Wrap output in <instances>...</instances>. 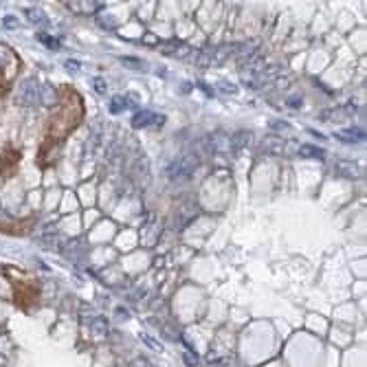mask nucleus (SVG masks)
Listing matches in <instances>:
<instances>
[{
	"mask_svg": "<svg viewBox=\"0 0 367 367\" xmlns=\"http://www.w3.org/2000/svg\"><path fill=\"white\" fill-rule=\"evenodd\" d=\"M18 71H20V60H18V55L9 47L0 44V95L7 93L11 79L18 75Z\"/></svg>",
	"mask_w": 367,
	"mask_h": 367,
	"instance_id": "1",
	"label": "nucleus"
},
{
	"mask_svg": "<svg viewBox=\"0 0 367 367\" xmlns=\"http://www.w3.org/2000/svg\"><path fill=\"white\" fill-rule=\"evenodd\" d=\"M196 167H198V156H196V154H187V156L176 159L172 165L167 167V176H169V180H178V178L189 176Z\"/></svg>",
	"mask_w": 367,
	"mask_h": 367,
	"instance_id": "2",
	"label": "nucleus"
},
{
	"mask_svg": "<svg viewBox=\"0 0 367 367\" xmlns=\"http://www.w3.org/2000/svg\"><path fill=\"white\" fill-rule=\"evenodd\" d=\"M16 101H18V104H22V106H29V108H33V106L37 104V84L33 79L22 81L20 93H18Z\"/></svg>",
	"mask_w": 367,
	"mask_h": 367,
	"instance_id": "3",
	"label": "nucleus"
},
{
	"mask_svg": "<svg viewBox=\"0 0 367 367\" xmlns=\"http://www.w3.org/2000/svg\"><path fill=\"white\" fill-rule=\"evenodd\" d=\"M152 121H154L156 125H161L163 121H165V119L152 115L150 110H139L136 115L132 117V125H134V128H148V125H152Z\"/></svg>",
	"mask_w": 367,
	"mask_h": 367,
	"instance_id": "4",
	"label": "nucleus"
},
{
	"mask_svg": "<svg viewBox=\"0 0 367 367\" xmlns=\"http://www.w3.org/2000/svg\"><path fill=\"white\" fill-rule=\"evenodd\" d=\"M18 161H20V154H18L16 150H7L5 152V156H3V165H0V174L7 178V176H11L16 172V167H18Z\"/></svg>",
	"mask_w": 367,
	"mask_h": 367,
	"instance_id": "5",
	"label": "nucleus"
},
{
	"mask_svg": "<svg viewBox=\"0 0 367 367\" xmlns=\"http://www.w3.org/2000/svg\"><path fill=\"white\" fill-rule=\"evenodd\" d=\"M337 172H339V176H345V178H350V180H356V178H360V174H363L360 172V167L352 161L337 163Z\"/></svg>",
	"mask_w": 367,
	"mask_h": 367,
	"instance_id": "6",
	"label": "nucleus"
},
{
	"mask_svg": "<svg viewBox=\"0 0 367 367\" xmlns=\"http://www.w3.org/2000/svg\"><path fill=\"white\" fill-rule=\"evenodd\" d=\"M251 143H253V132H249V130H240L231 136V145H233V150L236 152L246 150Z\"/></svg>",
	"mask_w": 367,
	"mask_h": 367,
	"instance_id": "7",
	"label": "nucleus"
},
{
	"mask_svg": "<svg viewBox=\"0 0 367 367\" xmlns=\"http://www.w3.org/2000/svg\"><path fill=\"white\" fill-rule=\"evenodd\" d=\"M339 141H345V143H358V141H365V130L363 128H350L345 132H337L334 134Z\"/></svg>",
	"mask_w": 367,
	"mask_h": 367,
	"instance_id": "8",
	"label": "nucleus"
},
{
	"mask_svg": "<svg viewBox=\"0 0 367 367\" xmlns=\"http://www.w3.org/2000/svg\"><path fill=\"white\" fill-rule=\"evenodd\" d=\"M262 152H266V154H282L284 152V141L280 136H266L262 141Z\"/></svg>",
	"mask_w": 367,
	"mask_h": 367,
	"instance_id": "9",
	"label": "nucleus"
},
{
	"mask_svg": "<svg viewBox=\"0 0 367 367\" xmlns=\"http://www.w3.org/2000/svg\"><path fill=\"white\" fill-rule=\"evenodd\" d=\"M93 337L99 339V341H104L106 337H108V324H106L104 317L95 319V324H93Z\"/></svg>",
	"mask_w": 367,
	"mask_h": 367,
	"instance_id": "10",
	"label": "nucleus"
},
{
	"mask_svg": "<svg viewBox=\"0 0 367 367\" xmlns=\"http://www.w3.org/2000/svg\"><path fill=\"white\" fill-rule=\"evenodd\" d=\"M233 53H236V44H224V47H220L216 53H213V64H220V62H224Z\"/></svg>",
	"mask_w": 367,
	"mask_h": 367,
	"instance_id": "11",
	"label": "nucleus"
},
{
	"mask_svg": "<svg viewBox=\"0 0 367 367\" xmlns=\"http://www.w3.org/2000/svg\"><path fill=\"white\" fill-rule=\"evenodd\" d=\"M299 154L306 156V159H324V150L314 148V145H301Z\"/></svg>",
	"mask_w": 367,
	"mask_h": 367,
	"instance_id": "12",
	"label": "nucleus"
},
{
	"mask_svg": "<svg viewBox=\"0 0 367 367\" xmlns=\"http://www.w3.org/2000/svg\"><path fill=\"white\" fill-rule=\"evenodd\" d=\"M27 18H29V22H33V24H42V22H49L47 14H44L42 9H37V7H33V9H27Z\"/></svg>",
	"mask_w": 367,
	"mask_h": 367,
	"instance_id": "13",
	"label": "nucleus"
},
{
	"mask_svg": "<svg viewBox=\"0 0 367 367\" xmlns=\"http://www.w3.org/2000/svg\"><path fill=\"white\" fill-rule=\"evenodd\" d=\"M125 106H128V99H125V97H112L110 99V112H112V115H117V112H123Z\"/></svg>",
	"mask_w": 367,
	"mask_h": 367,
	"instance_id": "14",
	"label": "nucleus"
},
{
	"mask_svg": "<svg viewBox=\"0 0 367 367\" xmlns=\"http://www.w3.org/2000/svg\"><path fill=\"white\" fill-rule=\"evenodd\" d=\"M141 339H143V343H145V345H148V347H150V350H154L156 354H161V352H163V345L159 343V341H154V339H152V337H150V334H141Z\"/></svg>",
	"mask_w": 367,
	"mask_h": 367,
	"instance_id": "15",
	"label": "nucleus"
},
{
	"mask_svg": "<svg viewBox=\"0 0 367 367\" xmlns=\"http://www.w3.org/2000/svg\"><path fill=\"white\" fill-rule=\"evenodd\" d=\"M218 90H222V93H229V95H236V93H238V86L224 79V81H220V84H218Z\"/></svg>",
	"mask_w": 367,
	"mask_h": 367,
	"instance_id": "16",
	"label": "nucleus"
},
{
	"mask_svg": "<svg viewBox=\"0 0 367 367\" xmlns=\"http://www.w3.org/2000/svg\"><path fill=\"white\" fill-rule=\"evenodd\" d=\"M37 40H40L42 44H47V47H51V49H58V42H55L51 35H47V33H37Z\"/></svg>",
	"mask_w": 367,
	"mask_h": 367,
	"instance_id": "17",
	"label": "nucleus"
},
{
	"mask_svg": "<svg viewBox=\"0 0 367 367\" xmlns=\"http://www.w3.org/2000/svg\"><path fill=\"white\" fill-rule=\"evenodd\" d=\"M121 62L125 66H130V68H145V62H141V60H132V58H121Z\"/></svg>",
	"mask_w": 367,
	"mask_h": 367,
	"instance_id": "18",
	"label": "nucleus"
},
{
	"mask_svg": "<svg viewBox=\"0 0 367 367\" xmlns=\"http://www.w3.org/2000/svg\"><path fill=\"white\" fill-rule=\"evenodd\" d=\"M93 88H95V90H97L99 95H104V93H106V81L101 79V77H95V79H93Z\"/></svg>",
	"mask_w": 367,
	"mask_h": 367,
	"instance_id": "19",
	"label": "nucleus"
},
{
	"mask_svg": "<svg viewBox=\"0 0 367 367\" xmlns=\"http://www.w3.org/2000/svg\"><path fill=\"white\" fill-rule=\"evenodd\" d=\"M3 24H5V29H16L18 27V20L14 16H5L3 18Z\"/></svg>",
	"mask_w": 367,
	"mask_h": 367,
	"instance_id": "20",
	"label": "nucleus"
},
{
	"mask_svg": "<svg viewBox=\"0 0 367 367\" xmlns=\"http://www.w3.org/2000/svg\"><path fill=\"white\" fill-rule=\"evenodd\" d=\"M185 365H189V367H196V365H198V358H196V354H194V352L185 354Z\"/></svg>",
	"mask_w": 367,
	"mask_h": 367,
	"instance_id": "21",
	"label": "nucleus"
},
{
	"mask_svg": "<svg viewBox=\"0 0 367 367\" xmlns=\"http://www.w3.org/2000/svg\"><path fill=\"white\" fill-rule=\"evenodd\" d=\"M64 66L68 68V71H73V73H75V71H79V68H81V64H79V62H75V60H66V64H64Z\"/></svg>",
	"mask_w": 367,
	"mask_h": 367,
	"instance_id": "22",
	"label": "nucleus"
},
{
	"mask_svg": "<svg viewBox=\"0 0 367 367\" xmlns=\"http://www.w3.org/2000/svg\"><path fill=\"white\" fill-rule=\"evenodd\" d=\"M273 128H275V130H284V128H288V123H286V121H275Z\"/></svg>",
	"mask_w": 367,
	"mask_h": 367,
	"instance_id": "23",
	"label": "nucleus"
},
{
	"mask_svg": "<svg viewBox=\"0 0 367 367\" xmlns=\"http://www.w3.org/2000/svg\"><path fill=\"white\" fill-rule=\"evenodd\" d=\"M200 88H202V90H205V93L209 95V97H211V95H213V93H211V88H209L207 84H200Z\"/></svg>",
	"mask_w": 367,
	"mask_h": 367,
	"instance_id": "24",
	"label": "nucleus"
},
{
	"mask_svg": "<svg viewBox=\"0 0 367 367\" xmlns=\"http://www.w3.org/2000/svg\"><path fill=\"white\" fill-rule=\"evenodd\" d=\"M145 42H148V44H154L156 37H154V35H145Z\"/></svg>",
	"mask_w": 367,
	"mask_h": 367,
	"instance_id": "25",
	"label": "nucleus"
}]
</instances>
